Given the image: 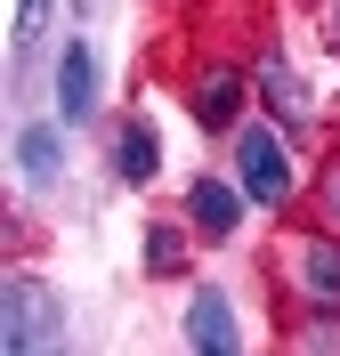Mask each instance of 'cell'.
I'll return each mask as SVG.
<instances>
[{"instance_id":"6da1fadb","label":"cell","mask_w":340,"mask_h":356,"mask_svg":"<svg viewBox=\"0 0 340 356\" xmlns=\"http://www.w3.org/2000/svg\"><path fill=\"white\" fill-rule=\"evenodd\" d=\"M235 178H243V195L259 202V211H284V202H292L300 170H292V146H284L275 122H243V130H235Z\"/></svg>"},{"instance_id":"7a4b0ae2","label":"cell","mask_w":340,"mask_h":356,"mask_svg":"<svg viewBox=\"0 0 340 356\" xmlns=\"http://www.w3.org/2000/svg\"><path fill=\"white\" fill-rule=\"evenodd\" d=\"M0 348H8V356L65 348V308H57L33 275H8V284H0Z\"/></svg>"},{"instance_id":"3957f363","label":"cell","mask_w":340,"mask_h":356,"mask_svg":"<svg viewBox=\"0 0 340 356\" xmlns=\"http://www.w3.org/2000/svg\"><path fill=\"white\" fill-rule=\"evenodd\" d=\"M243 211H251L243 178H219V170H203L195 186H186V227H195L203 243H235V235H243Z\"/></svg>"},{"instance_id":"277c9868","label":"cell","mask_w":340,"mask_h":356,"mask_svg":"<svg viewBox=\"0 0 340 356\" xmlns=\"http://www.w3.org/2000/svg\"><path fill=\"white\" fill-rule=\"evenodd\" d=\"M49 89H57V122H73V130L97 113V49H90V33H65V41H57Z\"/></svg>"},{"instance_id":"5b68a950","label":"cell","mask_w":340,"mask_h":356,"mask_svg":"<svg viewBox=\"0 0 340 356\" xmlns=\"http://www.w3.org/2000/svg\"><path fill=\"white\" fill-rule=\"evenodd\" d=\"M186 348L195 356H235L243 348V324H235V300H227V291H195V300H186Z\"/></svg>"},{"instance_id":"8992f818","label":"cell","mask_w":340,"mask_h":356,"mask_svg":"<svg viewBox=\"0 0 340 356\" xmlns=\"http://www.w3.org/2000/svg\"><path fill=\"white\" fill-rule=\"evenodd\" d=\"M65 130L73 122H17V170H24V186H57V178H65Z\"/></svg>"},{"instance_id":"52a82bcc","label":"cell","mask_w":340,"mask_h":356,"mask_svg":"<svg viewBox=\"0 0 340 356\" xmlns=\"http://www.w3.org/2000/svg\"><path fill=\"white\" fill-rule=\"evenodd\" d=\"M154 170H162V138H154L146 113H130V122L113 130V178H122V186H146Z\"/></svg>"},{"instance_id":"ba28073f","label":"cell","mask_w":340,"mask_h":356,"mask_svg":"<svg viewBox=\"0 0 340 356\" xmlns=\"http://www.w3.org/2000/svg\"><path fill=\"white\" fill-rule=\"evenodd\" d=\"M300 291H308L316 316H340V243L332 235H316V243L300 251Z\"/></svg>"},{"instance_id":"9c48e42d","label":"cell","mask_w":340,"mask_h":356,"mask_svg":"<svg viewBox=\"0 0 340 356\" xmlns=\"http://www.w3.org/2000/svg\"><path fill=\"white\" fill-rule=\"evenodd\" d=\"M49 8H57V0H17V24H8V97L24 89V73H33V57H41Z\"/></svg>"},{"instance_id":"30bf717a","label":"cell","mask_w":340,"mask_h":356,"mask_svg":"<svg viewBox=\"0 0 340 356\" xmlns=\"http://www.w3.org/2000/svg\"><path fill=\"white\" fill-rule=\"evenodd\" d=\"M195 122L203 130H235L243 122V73H203L195 81Z\"/></svg>"},{"instance_id":"8fae6325","label":"cell","mask_w":340,"mask_h":356,"mask_svg":"<svg viewBox=\"0 0 340 356\" xmlns=\"http://www.w3.org/2000/svg\"><path fill=\"white\" fill-rule=\"evenodd\" d=\"M259 97H268V113L284 122V130H300V122H308V97H300V73L284 65V57H268V65H259Z\"/></svg>"},{"instance_id":"7c38bea8","label":"cell","mask_w":340,"mask_h":356,"mask_svg":"<svg viewBox=\"0 0 340 356\" xmlns=\"http://www.w3.org/2000/svg\"><path fill=\"white\" fill-rule=\"evenodd\" d=\"M186 267V227H146V275H179Z\"/></svg>"},{"instance_id":"4fadbf2b","label":"cell","mask_w":340,"mask_h":356,"mask_svg":"<svg viewBox=\"0 0 340 356\" xmlns=\"http://www.w3.org/2000/svg\"><path fill=\"white\" fill-rule=\"evenodd\" d=\"M332 41H340V8H332Z\"/></svg>"},{"instance_id":"5bb4252c","label":"cell","mask_w":340,"mask_h":356,"mask_svg":"<svg viewBox=\"0 0 340 356\" xmlns=\"http://www.w3.org/2000/svg\"><path fill=\"white\" fill-rule=\"evenodd\" d=\"M332 211H340V186H332Z\"/></svg>"},{"instance_id":"9a60e30c","label":"cell","mask_w":340,"mask_h":356,"mask_svg":"<svg viewBox=\"0 0 340 356\" xmlns=\"http://www.w3.org/2000/svg\"><path fill=\"white\" fill-rule=\"evenodd\" d=\"M73 8H90V0H73Z\"/></svg>"}]
</instances>
